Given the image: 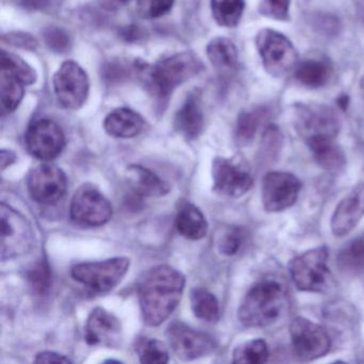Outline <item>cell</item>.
<instances>
[{
  "mask_svg": "<svg viewBox=\"0 0 364 364\" xmlns=\"http://www.w3.org/2000/svg\"><path fill=\"white\" fill-rule=\"evenodd\" d=\"M185 277L169 265L149 269L138 285V297L144 323L157 327L169 318L182 299Z\"/></svg>",
  "mask_w": 364,
  "mask_h": 364,
  "instance_id": "cell-1",
  "label": "cell"
},
{
  "mask_svg": "<svg viewBox=\"0 0 364 364\" xmlns=\"http://www.w3.org/2000/svg\"><path fill=\"white\" fill-rule=\"evenodd\" d=\"M287 306L284 287L263 280L250 287L238 309V318L246 327L264 328L276 323Z\"/></svg>",
  "mask_w": 364,
  "mask_h": 364,
  "instance_id": "cell-2",
  "label": "cell"
},
{
  "mask_svg": "<svg viewBox=\"0 0 364 364\" xmlns=\"http://www.w3.org/2000/svg\"><path fill=\"white\" fill-rule=\"evenodd\" d=\"M202 63L191 53H178L159 61L151 71V84L159 97H169L174 89L197 75Z\"/></svg>",
  "mask_w": 364,
  "mask_h": 364,
  "instance_id": "cell-3",
  "label": "cell"
},
{
  "mask_svg": "<svg viewBox=\"0 0 364 364\" xmlns=\"http://www.w3.org/2000/svg\"><path fill=\"white\" fill-rule=\"evenodd\" d=\"M131 261L118 257L105 261L77 264L72 268V277L95 293H108L120 284L127 272Z\"/></svg>",
  "mask_w": 364,
  "mask_h": 364,
  "instance_id": "cell-4",
  "label": "cell"
},
{
  "mask_svg": "<svg viewBox=\"0 0 364 364\" xmlns=\"http://www.w3.org/2000/svg\"><path fill=\"white\" fill-rule=\"evenodd\" d=\"M0 97L3 112H12L18 107L24 87L37 80L35 70L16 55L4 50L1 54V75H0Z\"/></svg>",
  "mask_w": 364,
  "mask_h": 364,
  "instance_id": "cell-5",
  "label": "cell"
},
{
  "mask_svg": "<svg viewBox=\"0 0 364 364\" xmlns=\"http://www.w3.org/2000/svg\"><path fill=\"white\" fill-rule=\"evenodd\" d=\"M329 251L327 247H317L291 259L289 272L294 284L299 291L321 293L329 281L328 268Z\"/></svg>",
  "mask_w": 364,
  "mask_h": 364,
  "instance_id": "cell-6",
  "label": "cell"
},
{
  "mask_svg": "<svg viewBox=\"0 0 364 364\" xmlns=\"http://www.w3.org/2000/svg\"><path fill=\"white\" fill-rule=\"evenodd\" d=\"M1 259H12L29 252L35 245L31 223L11 206L1 203Z\"/></svg>",
  "mask_w": 364,
  "mask_h": 364,
  "instance_id": "cell-7",
  "label": "cell"
},
{
  "mask_svg": "<svg viewBox=\"0 0 364 364\" xmlns=\"http://www.w3.org/2000/svg\"><path fill=\"white\" fill-rule=\"evenodd\" d=\"M257 48L264 68L274 77L284 75L297 65V50L282 33L272 29L259 31L257 37Z\"/></svg>",
  "mask_w": 364,
  "mask_h": 364,
  "instance_id": "cell-8",
  "label": "cell"
},
{
  "mask_svg": "<svg viewBox=\"0 0 364 364\" xmlns=\"http://www.w3.org/2000/svg\"><path fill=\"white\" fill-rule=\"evenodd\" d=\"M112 206L105 196L90 185L80 187L72 198L70 217L76 225L95 228L112 219Z\"/></svg>",
  "mask_w": 364,
  "mask_h": 364,
  "instance_id": "cell-9",
  "label": "cell"
},
{
  "mask_svg": "<svg viewBox=\"0 0 364 364\" xmlns=\"http://www.w3.org/2000/svg\"><path fill=\"white\" fill-rule=\"evenodd\" d=\"M291 345L301 361H313L329 353L331 338L325 328L304 317H297L289 326Z\"/></svg>",
  "mask_w": 364,
  "mask_h": 364,
  "instance_id": "cell-10",
  "label": "cell"
},
{
  "mask_svg": "<svg viewBox=\"0 0 364 364\" xmlns=\"http://www.w3.org/2000/svg\"><path fill=\"white\" fill-rule=\"evenodd\" d=\"M53 84L57 101L65 109H80L88 99V75L74 61L63 63L55 74Z\"/></svg>",
  "mask_w": 364,
  "mask_h": 364,
  "instance_id": "cell-11",
  "label": "cell"
},
{
  "mask_svg": "<svg viewBox=\"0 0 364 364\" xmlns=\"http://www.w3.org/2000/svg\"><path fill=\"white\" fill-rule=\"evenodd\" d=\"M296 129L306 141L315 137L336 138L341 129L340 118L333 108L319 104L298 106Z\"/></svg>",
  "mask_w": 364,
  "mask_h": 364,
  "instance_id": "cell-12",
  "label": "cell"
},
{
  "mask_svg": "<svg viewBox=\"0 0 364 364\" xmlns=\"http://www.w3.org/2000/svg\"><path fill=\"white\" fill-rule=\"evenodd\" d=\"M301 182L289 172L272 171L264 176L262 201L269 213L283 212L297 201Z\"/></svg>",
  "mask_w": 364,
  "mask_h": 364,
  "instance_id": "cell-13",
  "label": "cell"
},
{
  "mask_svg": "<svg viewBox=\"0 0 364 364\" xmlns=\"http://www.w3.org/2000/svg\"><path fill=\"white\" fill-rule=\"evenodd\" d=\"M167 336L172 350L183 361H191L210 355L217 347V342L212 336L193 329L181 321L170 325Z\"/></svg>",
  "mask_w": 364,
  "mask_h": 364,
  "instance_id": "cell-14",
  "label": "cell"
},
{
  "mask_svg": "<svg viewBox=\"0 0 364 364\" xmlns=\"http://www.w3.org/2000/svg\"><path fill=\"white\" fill-rule=\"evenodd\" d=\"M27 150L40 161H52L63 153L65 137L61 127L54 121L41 119L27 129L25 136Z\"/></svg>",
  "mask_w": 364,
  "mask_h": 364,
  "instance_id": "cell-15",
  "label": "cell"
},
{
  "mask_svg": "<svg viewBox=\"0 0 364 364\" xmlns=\"http://www.w3.org/2000/svg\"><path fill=\"white\" fill-rule=\"evenodd\" d=\"M214 191L229 198L246 195L253 186V178L249 170L235 159L217 157L213 161Z\"/></svg>",
  "mask_w": 364,
  "mask_h": 364,
  "instance_id": "cell-16",
  "label": "cell"
},
{
  "mask_svg": "<svg viewBox=\"0 0 364 364\" xmlns=\"http://www.w3.org/2000/svg\"><path fill=\"white\" fill-rule=\"evenodd\" d=\"M27 187L33 201L50 205L57 203L65 195L68 178L60 168L46 164L31 172Z\"/></svg>",
  "mask_w": 364,
  "mask_h": 364,
  "instance_id": "cell-17",
  "label": "cell"
},
{
  "mask_svg": "<svg viewBox=\"0 0 364 364\" xmlns=\"http://www.w3.org/2000/svg\"><path fill=\"white\" fill-rule=\"evenodd\" d=\"M364 217V182L360 183L338 204L331 218L332 233L343 237Z\"/></svg>",
  "mask_w": 364,
  "mask_h": 364,
  "instance_id": "cell-18",
  "label": "cell"
},
{
  "mask_svg": "<svg viewBox=\"0 0 364 364\" xmlns=\"http://www.w3.org/2000/svg\"><path fill=\"white\" fill-rule=\"evenodd\" d=\"M121 323L112 313L103 308L93 309L87 319L85 338L89 345L117 346L121 340Z\"/></svg>",
  "mask_w": 364,
  "mask_h": 364,
  "instance_id": "cell-19",
  "label": "cell"
},
{
  "mask_svg": "<svg viewBox=\"0 0 364 364\" xmlns=\"http://www.w3.org/2000/svg\"><path fill=\"white\" fill-rule=\"evenodd\" d=\"M125 178L129 188L140 197H163L170 191L167 182L140 165L129 166L125 171Z\"/></svg>",
  "mask_w": 364,
  "mask_h": 364,
  "instance_id": "cell-20",
  "label": "cell"
},
{
  "mask_svg": "<svg viewBox=\"0 0 364 364\" xmlns=\"http://www.w3.org/2000/svg\"><path fill=\"white\" fill-rule=\"evenodd\" d=\"M334 139L336 138L315 137L306 142L319 167L331 173H338L346 166V156Z\"/></svg>",
  "mask_w": 364,
  "mask_h": 364,
  "instance_id": "cell-21",
  "label": "cell"
},
{
  "mask_svg": "<svg viewBox=\"0 0 364 364\" xmlns=\"http://www.w3.org/2000/svg\"><path fill=\"white\" fill-rule=\"evenodd\" d=\"M174 127L186 139L193 140L199 137L203 131L204 118L197 95H191L187 97L184 105L176 114Z\"/></svg>",
  "mask_w": 364,
  "mask_h": 364,
  "instance_id": "cell-22",
  "label": "cell"
},
{
  "mask_svg": "<svg viewBox=\"0 0 364 364\" xmlns=\"http://www.w3.org/2000/svg\"><path fill=\"white\" fill-rule=\"evenodd\" d=\"M144 120L134 110L120 108L108 114L104 122L105 131L112 137L133 138L144 129Z\"/></svg>",
  "mask_w": 364,
  "mask_h": 364,
  "instance_id": "cell-23",
  "label": "cell"
},
{
  "mask_svg": "<svg viewBox=\"0 0 364 364\" xmlns=\"http://www.w3.org/2000/svg\"><path fill=\"white\" fill-rule=\"evenodd\" d=\"M176 227L181 235L193 240L205 237L208 231V221L203 213L189 202L181 205L176 215Z\"/></svg>",
  "mask_w": 364,
  "mask_h": 364,
  "instance_id": "cell-24",
  "label": "cell"
},
{
  "mask_svg": "<svg viewBox=\"0 0 364 364\" xmlns=\"http://www.w3.org/2000/svg\"><path fill=\"white\" fill-rule=\"evenodd\" d=\"M332 68L329 63L318 59H308L296 69V78L300 84L311 89L326 86L331 77Z\"/></svg>",
  "mask_w": 364,
  "mask_h": 364,
  "instance_id": "cell-25",
  "label": "cell"
},
{
  "mask_svg": "<svg viewBox=\"0 0 364 364\" xmlns=\"http://www.w3.org/2000/svg\"><path fill=\"white\" fill-rule=\"evenodd\" d=\"M206 52L210 63L219 71H231L237 65V48L231 40L217 38L208 44Z\"/></svg>",
  "mask_w": 364,
  "mask_h": 364,
  "instance_id": "cell-26",
  "label": "cell"
},
{
  "mask_svg": "<svg viewBox=\"0 0 364 364\" xmlns=\"http://www.w3.org/2000/svg\"><path fill=\"white\" fill-rule=\"evenodd\" d=\"M338 268L347 274H361L364 272V237L349 242L338 255Z\"/></svg>",
  "mask_w": 364,
  "mask_h": 364,
  "instance_id": "cell-27",
  "label": "cell"
},
{
  "mask_svg": "<svg viewBox=\"0 0 364 364\" xmlns=\"http://www.w3.org/2000/svg\"><path fill=\"white\" fill-rule=\"evenodd\" d=\"M191 309L193 314L202 321L215 323L220 315L217 298L208 289H195L191 293Z\"/></svg>",
  "mask_w": 364,
  "mask_h": 364,
  "instance_id": "cell-28",
  "label": "cell"
},
{
  "mask_svg": "<svg viewBox=\"0 0 364 364\" xmlns=\"http://www.w3.org/2000/svg\"><path fill=\"white\" fill-rule=\"evenodd\" d=\"M215 21L223 27L237 26L244 14V0H212L210 3Z\"/></svg>",
  "mask_w": 364,
  "mask_h": 364,
  "instance_id": "cell-29",
  "label": "cell"
},
{
  "mask_svg": "<svg viewBox=\"0 0 364 364\" xmlns=\"http://www.w3.org/2000/svg\"><path fill=\"white\" fill-rule=\"evenodd\" d=\"M266 110L263 108L242 112L237 119L235 129V137L242 146L250 144L255 139V134L259 131L262 121L265 118Z\"/></svg>",
  "mask_w": 364,
  "mask_h": 364,
  "instance_id": "cell-30",
  "label": "cell"
},
{
  "mask_svg": "<svg viewBox=\"0 0 364 364\" xmlns=\"http://www.w3.org/2000/svg\"><path fill=\"white\" fill-rule=\"evenodd\" d=\"M269 349L261 338L248 341L236 347L233 351L234 363L263 364L268 361Z\"/></svg>",
  "mask_w": 364,
  "mask_h": 364,
  "instance_id": "cell-31",
  "label": "cell"
},
{
  "mask_svg": "<svg viewBox=\"0 0 364 364\" xmlns=\"http://www.w3.org/2000/svg\"><path fill=\"white\" fill-rule=\"evenodd\" d=\"M135 348L141 363L165 364L169 361V353L161 341L144 336L138 338Z\"/></svg>",
  "mask_w": 364,
  "mask_h": 364,
  "instance_id": "cell-32",
  "label": "cell"
},
{
  "mask_svg": "<svg viewBox=\"0 0 364 364\" xmlns=\"http://www.w3.org/2000/svg\"><path fill=\"white\" fill-rule=\"evenodd\" d=\"M27 279L36 293L46 294L52 284V272L48 261L39 259L27 272Z\"/></svg>",
  "mask_w": 364,
  "mask_h": 364,
  "instance_id": "cell-33",
  "label": "cell"
},
{
  "mask_svg": "<svg viewBox=\"0 0 364 364\" xmlns=\"http://www.w3.org/2000/svg\"><path fill=\"white\" fill-rule=\"evenodd\" d=\"M174 0H138L137 12L146 20L165 16L173 7Z\"/></svg>",
  "mask_w": 364,
  "mask_h": 364,
  "instance_id": "cell-34",
  "label": "cell"
},
{
  "mask_svg": "<svg viewBox=\"0 0 364 364\" xmlns=\"http://www.w3.org/2000/svg\"><path fill=\"white\" fill-rule=\"evenodd\" d=\"M43 39L46 46L57 54H63L71 48V38L69 33L59 27H48L46 29Z\"/></svg>",
  "mask_w": 364,
  "mask_h": 364,
  "instance_id": "cell-35",
  "label": "cell"
},
{
  "mask_svg": "<svg viewBox=\"0 0 364 364\" xmlns=\"http://www.w3.org/2000/svg\"><path fill=\"white\" fill-rule=\"evenodd\" d=\"M244 236L240 229H230L221 236L218 242V249L221 255H236L242 247Z\"/></svg>",
  "mask_w": 364,
  "mask_h": 364,
  "instance_id": "cell-36",
  "label": "cell"
},
{
  "mask_svg": "<svg viewBox=\"0 0 364 364\" xmlns=\"http://www.w3.org/2000/svg\"><path fill=\"white\" fill-rule=\"evenodd\" d=\"M263 10L266 16L279 21H284L289 18L291 0H263Z\"/></svg>",
  "mask_w": 364,
  "mask_h": 364,
  "instance_id": "cell-37",
  "label": "cell"
},
{
  "mask_svg": "<svg viewBox=\"0 0 364 364\" xmlns=\"http://www.w3.org/2000/svg\"><path fill=\"white\" fill-rule=\"evenodd\" d=\"M4 41H8V43L18 48H27V50H36L37 48V41L26 33H10L8 36H4Z\"/></svg>",
  "mask_w": 364,
  "mask_h": 364,
  "instance_id": "cell-38",
  "label": "cell"
},
{
  "mask_svg": "<svg viewBox=\"0 0 364 364\" xmlns=\"http://www.w3.org/2000/svg\"><path fill=\"white\" fill-rule=\"evenodd\" d=\"M315 26L319 28V31L325 33L326 35H336L338 33V28H340L338 21L336 18H331V16H321V18H317Z\"/></svg>",
  "mask_w": 364,
  "mask_h": 364,
  "instance_id": "cell-39",
  "label": "cell"
},
{
  "mask_svg": "<svg viewBox=\"0 0 364 364\" xmlns=\"http://www.w3.org/2000/svg\"><path fill=\"white\" fill-rule=\"evenodd\" d=\"M35 362L36 363H72V360L54 351H43L38 353Z\"/></svg>",
  "mask_w": 364,
  "mask_h": 364,
  "instance_id": "cell-40",
  "label": "cell"
},
{
  "mask_svg": "<svg viewBox=\"0 0 364 364\" xmlns=\"http://www.w3.org/2000/svg\"><path fill=\"white\" fill-rule=\"evenodd\" d=\"M16 153L9 150H1V169L6 170L8 167L16 163Z\"/></svg>",
  "mask_w": 364,
  "mask_h": 364,
  "instance_id": "cell-41",
  "label": "cell"
},
{
  "mask_svg": "<svg viewBox=\"0 0 364 364\" xmlns=\"http://www.w3.org/2000/svg\"><path fill=\"white\" fill-rule=\"evenodd\" d=\"M129 3V0H100L102 7L105 8L106 10H118L123 6Z\"/></svg>",
  "mask_w": 364,
  "mask_h": 364,
  "instance_id": "cell-42",
  "label": "cell"
},
{
  "mask_svg": "<svg viewBox=\"0 0 364 364\" xmlns=\"http://www.w3.org/2000/svg\"><path fill=\"white\" fill-rule=\"evenodd\" d=\"M22 1L27 7L35 8V9L43 8L48 4V0H22Z\"/></svg>",
  "mask_w": 364,
  "mask_h": 364,
  "instance_id": "cell-43",
  "label": "cell"
},
{
  "mask_svg": "<svg viewBox=\"0 0 364 364\" xmlns=\"http://www.w3.org/2000/svg\"><path fill=\"white\" fill-rule=\"evenodd\" d=\"M349 100L347 95H342V97H338V105L342 108L343 110L347 109V106H348Z\"/></svg>",
  "mask_w": 364,
  "mask_h": 364,
  "instance_id": "cell-44",
  "label": "cell"
},
{
  "mask_svg": "<svg viewBox=\"0 0 364 364\" xmlns=\"http://www.w3.org/2000/svg\"><path fill=\"white\" fill-rule=\"evenodd\" d=\"M360 89H361L362 97L364 100V76L362 77L361 82H360Z\"/></svg>",
  "mask_w": 364,
  "mask_h": 364,
  "instance_id": "cell-45",
  "label": "cell"
},
{
  "mask_svg": "<svg viewBox=\"0 0 364 364\" xmlns=\"http://www.w3.org/2000/svg\"></svg>",
  "mask_w": 364,
  "mask_h": 364,
  "instance_id": "cell-46",
  "label": "cell"
}]
</instances>
